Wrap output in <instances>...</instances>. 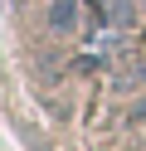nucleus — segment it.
Returning a JSON list of instances; mask_svg holds the SVG:
<instances>
[{
	"label": "nucleus",
	"instance_id": "f257e3e1",
	"mask_svg": "<svg viewBox=\"0 0 146 151\" xmlns=\"http://www.w3.org/2000/svg\"><path fill=\"white\" fill-rule=\"evenodd\" d=\"M54 24H73V0H54Z\"/></svg>",
	"mask_w": 146,
	"mask_h": 151
}]
</instances>
